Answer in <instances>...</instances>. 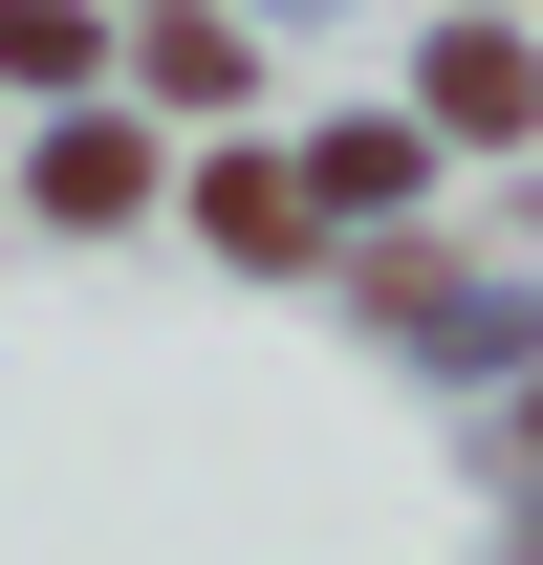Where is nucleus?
<instances>
[{"label": "nucleus", "mask_w": 543, "mask_h": 565, "mask_svg": "<svg viewBox=\"0 0 543 565\" xmlns=\"http://www.w3.org/2000/svg\"><path fill=\"white\" fill-rule=\"evenodd\" d=\"M435 109H457V131H522L543 66H522V44H435Z\"/></svg>", "instance_id": "nucleus-1"}, {"label": "nucleus", "mask_w": 543, "mask_h": 565, "mask_svg": "<svg viewBox=\"0 0 543 565\" xmlns=\"http://www.w3.org/2000/svg\"><path fill=\"white\" fill-rule=\"evenodd\" d=\"M87 66V0H0V87H66Z\"/></svg>", "instance_id": "nucleus-2"}, {"label": "nucleus", "mask_w": 543, "mask_h": 565, "mask_svg": "<svg viewBox=\"0 0 543 565\" xmlns=\"http://www.w3.org/2000/svg\"><path fill=\"white\" fill-rule=\"evenodd\" d=\"M131 174H152L131 131H66V152H44V196H66V217H131Z\"/></svg>", "instance_id": "nucleus-3"}]
</instances>
